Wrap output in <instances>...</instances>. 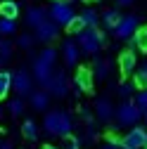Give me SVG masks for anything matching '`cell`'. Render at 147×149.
<instances>
[{"label": "cell", "instance_id": "277c9868", "mask_svg": "<svg viewBox=\"0 0 147 149\" xmlns=\"http://www.w3.org/2000/svg\"><path fill=\"white\" fill-rule=\"evenodd\" d=\"M76 45H78L81 54H97L104 45V33L100 29H83L76 36Z\"/></svg>", "mask_w": 147, "mask_h": 149}, {"label": "cell", "instance_id": "f1b7e54d", "mask_svg": "<svg viewBox=\"0 0 147 149\" xmlns=\"http://www.w3.org/2000/svg\"><path fill=\"white\" fill-rule=\"evenodd\" d=\"M133 104L138 107V111L142 116H147V88L145 90H138L135 95H133Z\"/></svg>", "mask_w": 147, "mask_h": 149}, {"label": "cell", "instance_id": "836d02e7", "mask_svg": "<svg viewBox=\"0 0 147 149\" xmlns=\"http://www.w3.org/2000/svg\"><path fill=\"white\" fill-rule=\"evenodd\" d=\"M135 3V0H116V5H121V7H131Z\"/></svg>", "mask_w": 147, "mask_h": 149}, {"label": "cell", "instance_id": "ab89813d", "mask_svg": "<svg viewBox=\"0 0 147 149\" xmlns=\"http://www.w3.org/2000/svg\"><path fill=\"white\" fill-rule=\"evenodd\" d=\"M142 149H147V144H145V147H142Z\"/></svg>", "mask_w": 147, "mask_h": 149}, {"label": "cell", "instance_id": "cb8c5ba5", "mask_svg": "<svg viewBox=\"0 0 147 149\" xmlns=\"http://www.w3.org/2000/svg\"><path fill=\"white\" fill-rule=\"evenodd\" d=\"M131 45H133V47H140L142 52H147V24L138 29V33L131 38Z\"/></svg>", "mask_w": 147, "mask_h": 149}, {"label": "cell", "instance_id": "5bb4252c", "mask_svg": "<svg viewBox=\"0 0 147 149\" xmlns=\"http://www.w3.org/2000/svg\"><path fill=\"white\" fill-rule=\"evenodd\" d=\"M93 71L90 69H78L76 71V76H74V85H76V92H90L93 90Z\"/></svg>", "mask_w": 147, "mask_h": 149}, {"label": "cell", "instance_id": "d6a6232c", "mask_svg": "<svg viewBox=\"0 0 147 149\" xmlns=\"http://www.w3.org/2000/svg\"><path fill=\"white\" fill-rule=\"evenodd\" d=\"M83 29H85V26H83V22H81V17H78V14H76V19H74V22L66 26V31H69V33H74V36H78Z\"/></svg>", "mask_w": 147, "mask_h": 149}, {"label": "cell", "instance_id": "52a82bcc", "mask_svg": "<svg viewBox=\"0 0 147 149\" xmlns=\"http://www.w3.org/2000/svg\"><path fill=\"white\" fill-rule=\"evenodd\" d=\"M12 90L17 92V97H26L33 92V76L22 66L12 73Z\"/></svg>", "mask_w": 147, "mask_h": 149}, {"label": "cell", "instance_id": "d590c367", "mask_svg": "<svg viewBox=\"0 0 147 149\" xmlns=\"http://www.w3.org/2000/svg\"><path fill=\"white\" fill-rule=\"evenodd\" d=\"M43 149H60V147H55V144H45Z\"/></svg>", "mask_w": 147, "mask_h": 149}, {"label": "cell", "instance_id": "b9f144b4", "mask_svg": "<svg viewBox=\"0 0 147 149\" xmlns=\"http://www.w3.org/2000/svg\"><path fill=\"white\" fill-rule=\"evenodd\" d=\"M0 3H3V0H0Z\"/></svg>", "mask_w": 147, "mask_h": 149}, {"label": "cell", "instance_id": "603a6c76", "mask_svg": "<svg viewBox=\"0 0 147 149\" xmlns=\"http://www.w3.org/2000/svg\"><path fill=\"white\" fill-rule=\"evenodd\" d=\"M7 111H10V114H12L14 118L24 116V111H26V102H24V97H14V100H10Z\"/></svg>", "mask_w": 147, "mask_h": 149}, {"label": "cell", "instance_id": "7a4b0ae2", "mask_svg": "<svg viewBox=\"0 0 147 149\" xmlns=\"http://www.w3.org/2000/svg\"><path fill=\"white\" fill-rule=\"evenodd\" d=\"M55 64H57V50L55 47H43L41 50V54L33 59V81L38 83L41 88H45L48 83H50V78H52V73H55Z\"/></svg>", "mask_w": 147, "mask_h": 149}, {"label": "cell", "instance_id": "60d3db41", "mask_svg": "<svg viewBox=\"0 0 147 149\" xmlns=\"http://www.w3.org/2000/svg\"><path fill=\"white\" fill-rule=\"evenodd\" d=\"M0 66H3V62H0Z\"/></svg>", "mask_w": 147, "mask_h": 149}, {"label": "cell", "instance_id": "ba28073f", "mask_svg": "<svg viewBox=\"0 0 147 149\" xmlns=\"http://www.w3.org/2000/svg\"><path fill=\"white\" fill-rule=\"evenodd\" d=\"M145 144H147V130H145L142 125L131 128V130L121 137V147H123V149H142Z\"/></svg>", "mask_w": 147, "mask_h": 149}, {"label": "cell", "instance_id": "30bf717a", "mask_svg": "<svg viewBox=\"0 0 147 149\" xmlns=\"http://www.w3.org/2000/svg\"><path fill=\"white\" fill-rule=\"evenodd\" d=\"M33 38L36 40H41V43H52V40H57L60 38V26L55 24L52 19H45L38 29H33Z\"/></svg>", "mask_w": 147, "mask_h": 149}, {"label": "cell", "instance_id": "9c48e42d", "mask_svg": "<svg viewBox=\"0 0 147 149\" xmlns=\"http://www.w3.org/2000/svg\"><path fill=\"white\" fill-rule=\"evenodd\" d=\"M43 90L50 92V97H64L66 92H69V78H66V73L64 71H55L52 78H50V83Z\"/></svg>", "mask_w": 147, "mask_h": 149}, {"label": "cell", "instance_id": "ffe728a7", "mask_svg": "<svg viewBox=\"0 0 147 149\" xmlns=\"http://www.w3.org/2000/svg\"><path fill=\"white\" fill-rule=\"evenodd\" d=\"M22 135H24L29 142H36V140H38V123H36L33 118H24V123H22Z\"/></svg>", "mask_w": 147, "mask_h": 149}, {"label": "cell", "instance_id": "7c38bea8", "mask_svg": "<svg viewBox=\"0 0 147 149\" xmlns=\"http://www.w3.org/2000/svg\"><path fill=\"white\" fill-rule=\"evenodd\" d=\"M62 59H64V66H76L78 59H81V50L76 45V38H66L62 43Z\"/></svg>", "mask_w": 147, "mask_h": 149}, {"label": "cell", "instance_id": "6da1fadb", "mask_svg": "<svg viewBox=\"0 0 147 149\" xmlns=\"http://www.w3.org/2000/svg\"><path fill=\"white\" fill-rule=\"evenodd\" d=\"M43 130L48 135H52V137H62L64 140V137L71 135V130H74V118L64 109H52L43 118Z\"/></svg>", "mask_w": 147, "mask_h": 149}, {"label": "cell", "instance_id": "2e32d148", "mask_svg": "<svg viewBox=\"0 0 147 149\" xmlns=\"http://www.w3.org/2000/svg\"><path fill=\"white\" fill-rule=\"evenodd\" d=\"M29 104H31V109H36V111H48V107H50V92H45V90H33L31 95H29Z\"/></svg>", "mask_w": 147, "mask_h": 149}, {"label": "cell", "instance_id": "74e56055", "mask_svg": "<svg viewBox=\"0 0 147 149\" xmlns=\"http://www.w3.org/2000/svg\"><path fill=\"white\" fill-rule=\"evenodd\" d=\"M69 3H81V0H69Z\"/></svg>", "mask_w": 147, "mask_h": 149}, {"label": "cell", "instance_id": "e575fe53", "mask_svg": "<svg viewBox=\"0 0 147 149\" xmlns=\"http://www.w3.org/2000/svg\"><path fill=\"white\" fill-rule=\"evenodd\" d=\"M0 149H12V144L10 142H0Z\"/></svg>", "mask_w": 147, "mask_h": 149}, {"label": "cell", "instance_id": "8992f818", "mask_svg": "<svg viewBox=\"0 0 147 149\" xmlns=\"http://www.w3.org/2000/svg\"><path fill=\"white\" fill-rule=\"evenodd\" d=\"M138 29H140V17L138 14H121V19H119V24L114 26L112 33L119 40H131L138 33Z\"/></svg>", "mask_w": 147, "mask_h": 149}, {"label": "cell", "instance_id": "4fadbf2b", "mask_svg": "<svg viewBox=\"0 0 147 149\" xmlns=\"http://www.w3.org/2000/svg\"><path fill=\"white\" fill-rule=\"evenodd\" d=\"M135 69H138L135 52L133 50H123L121 57H119V71H121V76H131V73H135Z\"/></svg>", "mask_w": 147, "mask_h": 149}, {"label": "cell", "instance_id": "484cf974", "mask_svg": "<svg viewBox=\"0 0 147 149\" xmlns=\"http://www.w3.org/2000/svg\"><path fill=\"white\" fill-rule=\"evenodd\" d=\"M17 33V19H5L0 17V36L3 38H10V36Z\"/></svg>", "mask_w": 147, "mask_h": 149}, {"label": "cell", "instance_id": "8d00e7d4", "mask_svg": "<svg viewBox=\"0 0 147 149\" xmlns=\"http://www.w3.org/2000/svg\"><path fill=\"white\" fill-rule=\"evenodd\" d=\"M5 116V109H3V104H0V118H3Z\"/></svg>", "mask_w": 147, "mask_h": 149}, {"label": "cell", "instance_id": "d4e9b609", "mask_svg": "<svg viewBox=\"0 0 147 149\" xmlns=\"http://www.w3.org/2000/svg\"><path fill=\"white\" fill-rule=\"evenodd\" d=\"M78 140H81V144H83V147L95 144V142H97V125H95V123H93V125H85V133H83Z\"/></svg>", "mask_w": 147, "mask_h": 149}, {"label": "cell", "instance_id": "83f0119b", "mask_svg": "<svg viewBox=\"0 0 147 149\" xmlns=\"http://www.w3.org/2000/svg\"><path fill=\"white\" fill-rule=\"evenodd\" d=\"M116 90H119V97H121V100H133V95H135V83H133V81H121Z\"/></svg>", "mask_w": 147, "mask_h": 149}, {"label": "cell", "instance_id": "f546056e", "mask_svg": "<svg viewBox=\"0 0 147 149\" xmlns=\"http://www.w3.org/2000/svg\"><path fill=\"white\" fill-rule=\"evenodd\" d=\"M133 83H135V88H142V90L147 88V59L140 64V69H135V81Z\"/></svg>", "mask_w": 147, "mask_h": 149}, {"label": "cell", "instance_id": "5b68a950", "mask_svg": "<svg viewBox=\"0 0 147 149\" xmlns=\"http://www.w3.org/2000/svg\"><path fill=\"white\" fill-rule=\"evenodd\" d=\"M48 17L57 24V26H69L74 19H76V10L69 0H52V5L48 7Z\"/></svg>", "mask_w": 147, "mask_h": 149}, {"label": "cell", "instance_id": "f35d334b", "mask_svg": "<svg viewBox=\"0 0 147 149\" xmlns=\"http://www.w3.org/2000/svg\"><path fill=\"white\" fill-rule=\"evenodd\" d=\"M85 3H95V0H85Z\"/></svg>", "mask_w": 147, "mask_h": 149}, {"label": "cell", "instance_id": "d6986e66", "mask_svg": "<svg viewBox=\"0 0 147 149\" xmlns=\"http://www.w3.org/2000/svg\"><path fill=\"white\" fill-rule=\"evenodd\" d=\"M78 17H81V22H83L85 29H97V26H100V14H97V10H93V7L83 10Z\"/></svg>", "mask_w": 147, "mask_h": 149}, {"label": "cell", "instance_id": "4dcf8cb0", "mask_svg": "<svg viewBox=\"0 0 147 149\" xmlns=\"http://www.w3.org/2000/svg\"><path fill=\"white\" fill-rule=\"evenodd\" d=\"M33 43H36V38H33L31 33H22L19 38H17V45H19L22 50H31V47H33Z\"/></svg>", "mask_w": 147, "mask_h": 149}, {"label": "cell", "instance_id": "e0dca14e", "mask_svg": "<svg viewBox=\"0 0 147 149\" xmlns=\"http://www.w3.org/2000/svg\"><path fill=\"white\" fill-rule=\"evenodd\" d=\"M0 17L17 19V17H19V3H17V0H3V3H0Z\"/></svg>", "mask_w": 147, "mask_h": 149}, {"label": "cell", "instance_id": "7402d4cb", "mask_svg": "<svg viewBox=\"0 0 147 149\" xmlns=\"http://www.w3.org/2000/svg\"><path fill=\"white\" fill-rule=\"evenodd\" d=\"M119 19H121V12H119V10H107V12L102 14V26H104L107 31H114V26L119 24Z\"/></svg>", "mask_w": 147, "mask_h": 149}, {"label": "cell", "instance_id": "4316f807", "mask_svg": "<svg viewBox=\"0 0 147 149\" xmlns=\"http://www.w3.org/2000/svg\"><path fill=\"white\" fill-rule=\"evenodd\" d=\"M12 52H14V43L10 38H3V36H0V62L12 59Z\"/></svg>", "mask_w": 147, "mask_h": 149}, {"label": "cell", "instance_id": "9a60e30c", "mask_svg": "<svg viewBox=\"0 0 147 149\" xmlns=\"http://www.w3.org/2000/svg\"><path fill=\"white\" fill-rule=\"evenodd\" d=\"M45 19H50L45 7L33 5V7H29V10H26V26H31V29H38V26H41Z\"/></svg>", "mask_w": 147, "mask_h": 149}, {"label": "cell", "instance_id": "8fae6325", "mask_svg": "<svg viewBox=\"0 0 147 149\" xmlns=\"http://www.w3.org/2000/svg\"><path fill=\"white\" fill-rule=\"evenodd\" d=\"M114 104H112V100L109 97H97L95 100V118L100 121V123H112L114 121Z\"/></svg>", "mask_w": 147, "mask_h": 149}, {"label": "cell", "instance_id": "44dd1931", "mask_svg": "<svg viewBox=\"0 0 147 149\" xmlns=\"http://www.w3.org/2000/svg\"><path fill=\"white\" fill-rule=\"evenodd\" d=\"M12 90V71L0 69V100H5Z\"/></svg>", "mask_w": 147, "mask_h": 149}, {"label": "cell", "instance_id": "ac0fdd59", "mask_svg": "<svg viewBox=\"0 0 147 149\" xmlns=\"http://www.w3.org/2000/svg\"><path fill=\"white\" fill-rule=\"evenodd\" d=\"M109 73H112V59H95V66H93V76L104 81L109 78Z\"/></svg>", "mask_w": 147, "mask_h": 149}, {"label": "cell", "instance_id": "3957f363", "mask_svg": "<svg viewBox=\"0 0 147 149\" xmlns=\"http://www.w3.org/2000/svg\"><path fill=\"white\" fill-rule=\"evenodd\" d=\"M140 118H142V114L138 111V107L133 104V100H123L116 109H114V123H116V128H135L138 123H140Z\"/></svg>", "mask_w": 147, "mask_h": 149}, {"label": "cell", "instance_id": "1f68e13d", "mask_svg": "<svg viewBox=\"0 0 147 149\" xmlns=\"http://www.w3.org/2000/svg\"><path fill=\"white\" fill-rule=\"evenodd\" d=\"M83 144H81V140L78 137H74V135H69V137H64V142H62V147L60 149H81Z\"/></svg>", "mask_w": 147, "mask_h": 149}]
</instances>
